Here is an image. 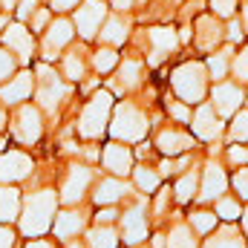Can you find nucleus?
I'll return each mask as SVG.
<instances>
[{
	"instance_id": "f257e3e1",
	"label": "nucleus",
	"mask_w": 248,
	"mask_h": 248,
	"mask_svg": "<svg viewBox=\"0 0 248 248\" xmlns=\"http://www.w3.org/2000/svg\"><path fill=\"white\" fill-rule=\"evenodd\" d=\"M61 202H58V190L55 187H35L23 193L20 202V217L15 222L20 240H32V237H46L52 231L55 214H58Z\"/></svg>"
},
{
	"instance_id": "f03ea898",
	"label": "nucleus",
	"mask_w": 248,
	"mask_h": 248,
	"mask_svg": "<svg viewBox=\"0 0 248 248\" xmlns=\"http://www.w3.org/2000/svg\"><path fill=\"white\" fill-rule=\"evenodd\" d=\"M113 107H116V95H113L107 87L95 90V93L84 101V107H81V113H78V119H75V133H78V139H81V141H98L101 136H107Z\"/></svg>"
},
{
	"instance_id": "7ed1b4c3",
	"label": "nucleus",
	"mask_w": 248,
	"mask_h": 248,
	"mask_svg": "<svg viewBox=\"0 0 248 248\" xmlns=\"http://www.w3.org/2000/svg\"><path fill=\"white\" fill-rule=\"evenodd\" d=\"M32 72H35V104L44 110V116H55L61 104L69 98L72 84L63 81L61 72L46 61H35Z\"/></svg>"
},
{
	"instance_id": "20e7f679",
	"label": "nucleus",
	"mask_w": 248,
	"mask_h": 248,
	"mask_svg": "<svg viewBox=\"0 0 248 248\" xmlns=\"http://www.w3.org/2000/svg\"><path fill=\"white\" fill-rule=\"evenodd\" d=\"M170 90H173V98L185 101L190 107L202 104L208 90H211V78H208L205 61H182L170 72Z\"/></svg>"
},
{
	"instance_id": "39448f33",
	"label": "nucleus",
	"mask_w": 248,
	"mask_h": 248,
	"mask_svg": "<svg viewBox=\"0 0 248 248\" xmlns=\"http://www.w3.org/2000/svg\"><path fill=\"white\" fill-rule=\"evenodd\" d=\"M107 133H110L113 141L136 144V141H144V139H147V133H150V119H147V113H144L136 101H119V104L113 107Z\"/></svg>"
},
{
	"instance_id": "423d86ee",
	"label": "nucleus",
	"mask_w": 248,
	"mask_h": 248,
	"mask_svg": "<svg viewBox=\"0 0 248 248\" xmlns=\"http://www.w3.org/2000/svg\"><path fill=\"white\" fill-rule=\"evenodd\" d=\"M44 110L32 101L9 110V139L20 147H35L44 139Z\"/></svg>"
},
{
	"instance_id": "0eeeda50",
	"label": "nucleus",
	"mask_w": 248,
	"mask_h": 248,
	"mask_svg": "<svg viewBox=\"0 0 248 248\" xmlns=\"http://www.w3.org/2000/svg\"><path fill=\"white\" fill-rule=\"evenodd\" d=\"M95 182V170H93V165H87V162H69L66 165V173H63L61 185L55 187L58 190V202H61V208H75V205H81L87 196H90V187Z\"/></svg>"
},
{
	"instance_id": "6e6552de",
	"label": "nucleus",
	"mask_w": 248,
	"mask_h": 248,
	"mask_svg": "<svg viewBox=\"0 0 248 248\" xmlns=\"http://www.w3.org/2000/svg\"><path fill=\"white\" fill-rule=\"evenodd\" d=\"M75 26H72V17H66V15H55L52 17V23L44 29V35H41V61L46 63H55L61 58L63 52L75 44Z\"/></svg>"
},
{
	"instance_id": "1a4fd4ad",
	"label": "nucleus",
	"mask_w": 248,
	"mask_h": 248,
	"mask_svg": "<svg viewBox=\"0 0 248 248\" xmlns=\"http://www.w3.org/2000/svg\"><path fill=\"white\" fill-rule=\"evenodd\" d=\"M110 15V6L107 0H81L78 9L72 12V26H75V35L81 44H90L98 38L104 20Z\"/></svg>"
},
{
	"instance_id": "9d476101",
	"label": "nucleus",
	"mask_w": 248,
	"mask_h": 248,
	"mask_svg": "<svg viewBox=\"0 0 248 248\" xmlns=\"http://www.w3.org/2000/svg\"><path fill=\"white\" fill-rule=\"evenodd\" d=\"M0 46H6L20 66H32L35 63V55H38V38L29 32L26 23L20 20H9L6 29L0 32Z\"/></svg>"
},
{
	"instance_id": "9b49d317",
	"label": "nucleus",
	"mask_w": 248,
	"mask_h": 248,
	"mask_svg": "<svg viewBox=\"0 0 248 248\" xmlns=\"http://www.w3.org/2000/svg\"><path fill=\"white\" fill-rule=\"evenodd\" d=\"M35 176V159L23 147H6L0 153V185H23Z\"/></svg>"
},
{
	"instance_id": "f8f14e48",
	"label": "nucleus",
	"mask_w": 248,
	"mask_h": 248,
	"mask_svg": "<svg viewBox=\"0 0 248 248\" xmlns=\"http://www.w3.org/2000/svg\"><path fill=\"white\" fill-rule=\"evenodd\" d=\"M150 211H147V202L141 199L139 205H130L127 211H122L119 217V234H122V243L127 248L144 246L147 234H150Z\"/></svg>"
},
{
	"instance_id": "ddd939ff",
	"label": "nucleus",
	"mask_w": 248,
	"mask_h": 248,
	"mask_svg": "<svg viewBox=\"0 0 248 248\" xmlns=\"http://www.w3.org/2000/svg\"><path fill=\"white\" fill-rule=\"evenodd\" d=\"M225 193H228V170H225V165L219 159H208L199 168V193H196L199 205H208V202L214 205Z\"/></svg>"
},
{
	"instance_id": "4468645a",
	"label": "nucleus",
	"mask_w": 248,
	"mask_h": 248,
	"mask_svg": "<svg viewBox=\"0 0 248 248\" xmlns=\"http://www.w3.org/2000/svg\"><path fill=\"white\" fill-rule=\"evenodd\" d=\"M208 95H211V107L217 110V116L225 122V119H231L234 113H240L243 110V104H246V90H243V84H237V81H217V84H211V90H208Z\"/></svg>"
},
{
	"instance_id": "2eb2a0df",
	"label": "nucleus",
	"mask_w": 248,
	"mask_h": 248,
	"mask_svg": "<svg viewBox=\"0 0 248 248\" xmlns=\"http://www.w3.org/2000/svg\"><path fill=\"white\" fill-rule=\"evenodd\" d=\"M35 98V72L29 66H20L9 81L0 84V104L6 110H15Z\"/></svg>"
},
{
	"instance_id": "dca6fc26",
	"label": "nucleus",
	"mask_w": 248,
	"mask_h": 248,
	"mask_svg": "<svg viewBox=\"0 0 248 248\" xmlns=\"http://www.w3.org/2000/svg\"><path fill=\"white\" fill-rule=\"evenodd\" d=\"M193 44L199 52L211 55L217 49L225 46V20H219L217 15H199L196 23H193Z\"/></svg>"
},
{
	"instance_id": "f3484780",
	"label": "nucleus",
	"mask_w": 248,
	"mask_h": 248,
	"mask_svg": "<svg viewBox=\"0 0 248 248\" xmlns=\"http://www.w3.org/2000/svg\"><path fill=\"white\" fill-rule=\"evenodd\" d=\"M87 225H90V217H87V211H84L81 205H75V208H58L49 234L63 246V243H72V240L84 237Z\"/></svg>"
},
{
	"instance_id": "a211bd4d",
	"label": "nucleus",
	"mask_w": 248,
	"mask_h": 248,
	"mask_svg": "<svg viewBox=\"0 0 248 248\" xmlns=\"http://www.w3.org/2000/svg\"><path fill=\"white\" fill-rule=\"evenodd\" d=\"M156 150L168 159V156H182V153H193V147H196V139H193V133H187L182 130L179 124H168V127H162L159 133H156Z\"/></svg>"
},
{
	"instance_id": "6ab92c4d",
	"label": "nucleus",
	"mask_w": 248,
	"mask_h": 248,
	"mask_svg": "<svg viewBox=\"0 0 248 248\" xmlns=\"http://www.w3.org/2000/svg\"><path fill=\"white\" fill-rule=\"evenodd\" d=\"M101 168L110 173V176H119V179H127L133 173V150L124 144V141H107L101 147Z\"/></svg>"
},
{
	"instance_id": "aec40b11",
	"label": "nucleus",
	"mask_w": 248,
	"mask_h": 248,
	"mask_svg": "<svg viewBox=\"0 0 248 248\" xmlns=\"http://www.w3.org/2000/svg\"><path fill=\"white\" fill-rule=\"evenodd\" d=\"M190 130H193V139L214 141V139H219V136L225 133V124H222V119L217 116V110H214L208 101H202V104H196V107H193Z\"/></svg>"
},
{
	"instance_id": "412c9836",
	"label": "nucleus",
	"mask_w": 248,
	"mask_h": 248,
	"mask_svg": "<svg viewBox=\"0 0 248 248\" xmlns=\"http://www.w3.org/2000/svg\"><path fill=\"white\" fill-rule=\"evenodd\" d=\"M130 196V185H127V179H119V176H104V179H98L93 190H90V202L95 205V208H107V205H122L124 199Z\"/></svg>"
},
{
	"instance_id": "4be33fe9",
	"label": "nucleus",
	"mask_w": 248,
	"mask_h": 248,
	"mask_svg": "<svg viewBox=\"0 0 248 248\" xmlns=\"http://www.w3.org/2000/svg\"><path fill=\"white\" fill-rule=\"evenodd\" d=\"M87 69H90V55L84 52V46H69L58 58V72L69 84H84Z\"/></svg>"
},
{
	"instance_id": "5701e85b",
	"label": "nucleus",
	"mask_w": 248,
	"mask_h": 248,
	"mask_svg": "<svg viewBox=\"0 0 248 248\" xmlns=\"http://www.w3.org/2000/svg\"><path fill=\"white\" fill-rule=\"evenodd\" d=\"M127 38H130V20L119 15V12H113V15H107V20H104V26H101V32H98V38L95 41H101L104 46H122L127 44Z\"/></svg>"
},
{
	"instance_id": "b1692460",
	"label": "nucleus",
	"mask_w": 248,
	"mask_h": 248,
	"mask_svg": "<svg viewBox=\"0 0 248 248\" xmlns=\"http://www.w3.org/2000/svg\"><path fill=\"white\" fill-rule=\"evenodd\" d=\"M246 246H248V240H246V234L237 228V222H225L222 228L211 231L199 248H246Z\"/></svg>"
},
{
	"instance_id": "393cba45",
	"label": "nucleus",
	"mask_w": 248,
	"mask_h": 248,
	"mask_svg": "<svg viewBox=\"0 0 248 248\" xmlns=\"http://www.w3.org/2000/svg\"><path fill=\"white\" fill-rule=\"evenodd\" d=\"M20 202H23L20 185H0V222L3 225H15L17 222Z\"/></svg>"
},
{
	"instance_id": "a878e982",
	"label": "nucleus",
	"mask_w": 248,
	"mask_h": 248,
	"mask_svg": "<svg viewBox=\"0 0 248 248\" xmlns=\"http://www.w3.org/2000/svg\"><path fill=\"white\" fill-rule=\"evenodd\" d=\"M147 38H150V44H153V63H162L176 46H179V32H173V29H168V26H156V29H150L147 32Z\"/></svg>"
},
{
	"instance_id": "bb28decb",
	"label": "nucleus",
	"mask_w": 248,
	"mask_h": 248,
	"mask_svg": "<svg viewBox=\"0 0 248 248\" xmlns=\"http://www.w3.org/2000/svg\"><path fill=\"white\" fill-rule=\"evenodd\" d=\"M84 246L87 248H119L122 246V234H119L116 225H87Z\"/></svg>"
},
{
	"instance_id": "cd10ccee",
	"label": "nucleus",
	"mask_w": 248,
	"mask_h": 248,
	"mask_svg": "<svg viewBox=\"0 0 248 248\" xmlns=\"http://www.w3.org/2000/svg\"><path fill=\"white\" fill-rule=\"evenodd\" d=\"M234 49H237V46L225 44L222 49H217V52L205 55V69H208V78H211V84H217V81H225V78H228V69H231V55H234Z\"/></svg>"
},
{
	"instance_id": "c85d7f7f",
	"label": "nucleus",
	"mask_w": 248,
	"mask_h": 248,
	"mask_svg": "<svg viewBox=\"0 0 248 248\" xmlns=\"http://www.w3.org/2000/svg\"><path fill=\"white\" fill-rule=\"evenodd\" d=\"M196 193H199V168L193 165V168H187L185 173L176 179V185H173V202L176 205H190L196 199Z\"/></svg>"
},
{
	"instance_id": "c756f323",
	"label": "nucleus",
	"mask_w": 248,
	"mask_h": 248,
	"mask_svg": "<svg viewBox=\"0 0 248 248\" xmlns=\"http://www.w3.org/2000/svg\"><path fill=\"white\" fill-rule=\"evenodd\" d=\"M133 185L139 193H153V190H159L162 185V173H159V168H150V165H133Z\"/></svg>"
},
{
	"instance_id": "7c9ffc66",
	"label": "nucleus",
	"mask_w": 248,
	"mask_h": 248,
	"mask_svg": "<svg viewBox=\"0 0 248 248\" xmlns=\"http://www.w3.org/2000/svg\"><path fill=\"white\" fill-rule=\"evenodd\" d=\"M119 61H122L119 49H116V46H104V44L90 55V66H93V72H98V75H110V72H116Z\"/></svg>"
},
{
	"instance_id": "2f4dec72",
	"label": "nucleus",
	"mask_w": 248,
	"mask_h": 248,
	"mask_svg": "<svg viewBox=\"0 0 248 248\" xmlns=\"http://www.w3.org/2000/svg\"><path fill=\"white\" fill-rule=\"evenodd\" d=\"M165 248H199V237L187 222H173V228L165 234Z\"/></svg>"
},
{
	"instance_id": "473e14b6",
	"label": "nucleus",
	"mask_w": 248,
	"mask_h": 248,
	"mask_svg": "<svg viewBox=\"0 0 248 248\" xmlns=\"http://www.w3.org/2000/svg\"><path fill=\"white\" fill-rule=\"evenodd\" d=\"M187 225L193 228V234L196 237H208L211 231H217L219 228V219H217V214H214V208H196L190 217H187Z\"/></svg>"
},
{
	"instance_id": "72a5a7b5",
	"label": "nucleus",
	"mask_w": 248,
	"mask_h": 248,
	"mask_svg": "<svg viewBox=\"0 0 248 248\" xmlns=\"http://www.w3.org/2000/svg\"><path fill=\"white\" fill-rule=\"evenodd\" d=\"M214 214H217V219H222V222H240V219H243V199L225 193V196H219V199L214 202Z\"/></svg>"
},
{
	"instance_id": "f704fd0d",
	"label": "nucleus",
	"mask_w": 248,
	"mask_h": 248,
	"mask_svg": "<svg viewBox=\"0 0 248 248\" xmlns=\"http://www.w3.org/2000/svg\"><path fill=\"white\" fill-rule=\"evenodd\" d=\"M228 141H231V144H248V110H240V113L231 116Z\"/></svg>"
},
{
	"instance_id": "c9c22d12",
	"label": "nucleus",
	"mask_w": 248,
	"mask_h": 248,
	"mask_svg": "<svg viewBox=\"0 0 248 248\" xmlns=\"http://www.w3.org/2000/svg\"><path fill=\"white\" fill-rule=\"evenodd\" d=\"M231 75L237 84H246L248 87V44H243L234 55H231Z\"/></svg>"
},
{
	"instance_id": "e433bc0d",
	"label": "nucleus",
	"mask_w": 248,
	"mask_h": 248,
	"mask_svg": "<svg viewBox=\"0 0 248 248\" xmlns=\"http://www.w3.org/2000/svg\"><path fill=\"white\" fill-rule=\"evenodd\" d=\"M52 17H55V12H52L49 6H38V9H35V15L26 20V26H29V32L38 38V35H44V29L52 23Z\"/></svg>"
},
{
	"instance_id": "4c0bfd02",
	"label": "nucleus",
	"mask_w": 248,
	"mask_h": 248,
	"mask_svg": "<svg viewBox=\"0 0 248 248\" xmlns=\"http://www.w3.org/2000/svg\"><path fill=\"white\" fill-rule=\"evenodd\" d=\"M168 116L173 119V124H190V116H193V107L179 101V98H168Z\"/></svg>"
},
{
	"instance_id": "58836bf2",
	"label": "nucleus",
	"mask_w": 248,
	"mask_h": 248,
	"mask_svg": "<svg viewBox=\"0 0 248 248\" xmlns=\"http://www.w3.org/2000/svg\"><path fill=\"white\" fill-rule=\"evenodd\" d=\"M208 9H211V15H217L219 20H231V17H237L240 0H208Z\"/></svg>"
},
{
	"instance_id": "ea45409f",
	"label": "nucleus",
	"mask_w": 248,
	"mask_h": 248,
	"mask_svg": "<svg viewBox=\"0 0 248 248\" xmlns=\"http://www.w3.org/2000/svg\"><path fill=\"white\" fill-rule=\"evenodd\" d=\"M231 187H234V196H237V199L248 202V165H243V168H234Z\"/></svg>"
},
{
	"instance_id": "a19ab883",
	"label": "nucleus",
	"mask_w": 248,
	"mask_h": 248,
	"mask_svg": "<svg viewBox=\"0 0 248 248\" xmlns=\"http://www.w3.org/2000/svg\"><path fill=\"white\" fill-rule=\"evenodd\" d=\"M17 69H20L17 58H15V55L6 49V46H0V84H3V81H9V78L17 72Z\"/></svg>"
},
{
	"instance_id": "79ce46f5",
	"label": "nucleus",
	"mask_w": 248,
	"mask_h": 248,
	"mask_svg": "<svg viewBox=\"0 0 248 248\" xmlns=\"http://www.w3.org/2000/svg\"><path fill=\"white\" fill-rule=\"evenodd\" d=\"M122 217V208L119 205H107V208H98L95 217H93V225H116Z\"/></svg>"
},
{
	"instance_id": "37998d69",
	"label": "nucleus",
	"mask_w": 248,
	"mask_h": 248,
	"mask_svg": "<svg viewBox=\"0 0 248 248\" xmlns=\"http://www.w3.org/2000/svg\"><path fill=\"white\" fill-rule=\"evenodd\" d=\"M225 162H228L231 168L248 165V147L246 144H231V147H225Z\"/></svg>"
},
{
	"instance_id": "c03bdc74",
	"label": "nucleus",
	"mask_w": 248,
	"mask_h": 248,
	"mask_svg": "<svg viewBox=\"0 0 248 248\" xmlns=\"http://www.w3.org/2000/svg\"><path fill=\"white\" fill-rule=\"evenodd\" d=\"M41 6V0H17V6H15V12H12V17L15 20H20V23H26L32 15H35V9Z\"/></svg>"
},
{
	"instance_id": "a18cd8bd",
	"label": "nucleus",
	"mask_w": 248,
	"mask_h": 248,
	"mask_svg": "<svg viewBox=\"0 0 248 248\" xmlns=\"http://www.w3.org/2000/svg\"><path fill=\"white\" fill-rule=\"evenodd\" d=\"M243 38H246V32H243V26H240V20H237V17H231V20H225V44H231V46H237V44H243Z\"/></svg>"
},
{
	"instance_id": "49530a36",
	"label": "nucleus",
	"mask_w": 248,
	"mask_h": 248,
	"mask_svg": "<svg viewBox=\"0 0 248 248\" xmlns=\"http://www.w3.org/2000/svg\"><path fill=\"white\" fill-rule=\"evenodd\" d=\"M17 246H20V234H17V228L0 222V248H17Z\"/></svg>"
},
{
	"instance_id": "de8ad7c7",
	"label": "nucleus",
	"mask_w": 248,
	"mask_h": 248,
	"mask_svg": "<svg viewBox=\"0 0 248 248\" xmlns=\"http://www.w3.org/2000/svg\"><path fill=\"white\" fill-rule=\"evenodd\" d=\"M17 248H61V243H58L55 237H49V234H46V237H32V240H23Z\"/></svg>"
},
{
	"instance_id": "09e8293b",
	"label": "nucleus",
	"mask_w": 248,
	"mask_h": 248,
	"mask_svg": "<svg viewBox=\"0 0 248 248\" xmlns=\"http://www.w3.org/2000/svg\"><path fill=\"white\" fill-rule=\"evenodd\" d=\"M170 202H173V190L162 187V190H159V199L153 202V211H150V214H153V217H162V214L168 211V205H170Z\"/></svg>"
},
{
	"instance_id": "8fccbe9b",
	"label": "nucleus",
	"mask_w": 248,
	"mask_h": 248,
	"mask_svg": "<svg viewBox=\"0 0 248 248\" xmlns=\"http://www.w3.org/2000/svg\"><path fill=\"white\" fill-rule=\"evenodd\" d=\"M81 0H49V9L55 15H66V12H75Z\"/></svg>"
},
{
	"instance_id": "3c124183",
	"label": "nucleus",
	"mask_w": 248,
	"mask_h": 248,
	"mask_svg": "<svg viewBox=\"0 0 248 248\" xmlns=\"http://www.w3.org/2000/svg\"><path fill=\"white\" fill-rule=\"evenodd\" d=\"M107 6H110L113 12H119V15H127V12L136 9V0H107Z\"/></svg>"
},
{
	"instance_id": "603ef678",
	"label": "nucleus",
	"mask_w": 248,
	"mask_h": 248,
	"mask_svg": "<svg viewBox=\"0 0 248 248\" xmlns=\"http://www.w3.org/2000/svg\"><path fill=\"white\" fill-rule=\"evenodd\" d=\"M237 20H240V26H243V32H246V38H248V0L240 3V9H237Z\"/></svg>"
},
{
	"instance_id": "864d4df0",
	"label": "nucleus",
	"mask_w": 248,
	"mask_h": 248,
	"mask_svg": "<svg viewBox=\"0 0 248 248\" xmlns=\"http://www.w3.org/2000/svg\"><path fill=\"white\" fill-rule=\"evenodd\" d=\"M6 130H9V110L0 104V136H3Z\"/></svg>"
},
{
	"instance_id": "5fc2aeb1",
	"label": "nucleus",
	"mask_w": 248,
	"mask_h": 248,
	"mask_svg": "<svg viewBox=\"0 0 248 248\" xmlns=\"http://www.w3.org/2000/svg\"><path fill=\"white\" fill-rule=\"evenodd\" d=\"M15 6H17V0H0V12H3V15H12Z\"/></svg>"
},
{
	"instance_id": "6e6d98bb",
	"label": "nucleus",
	"mask_w": 248,
	"mask_h": 248,
	"mask_svg": "<svg viewBox=\"0 0 248 248\" xmlns=\"http://www.w3.org/2000/svg\"><path fill=\"white\" fill-rule=\"evenodd\" d=\"M150 248H165V234H156L153 243H150Z\"/></svg>"
},
{
	"instance_id": "4d7b16f0",
	"label": "nucleus",
	"mask_w": 248,
	"mask_h": 248,
	"mask_svg": "<svg viewBox=\"0 0 248 248\" xmlns=\"http://www.w3.org/2000/svg\"><path fill=\"white\" fill-rule=\"evenodd\" d=\"M63 248H87L84 240H72V243H63Z\"/></svg>"
},
{
	"instance_id": "13d9d810",
	"label": "nucleus",
	"mask_w": 248,
	"mask_h": 248,
	"mask_svg": "<svg viewBox=\"0 0 248 248\" xmlns=\"http://www.w3.org/2000/svg\"><path fill=\"white\" fill-rule=\"evenodd\" d=\"M6 23H9V15H3V12H0V32L6 29Z\"/></svg>"
},
{
	"instance_id": "bf43d9fd",
	"label": "nucleus",
	"mask_w": 248,
	"mask_h": 248,
	"mask_svg": "<svg viewBox=\"0 0 248 248\" xmlns=\"http://www.w3.org/2000/svg\"><path fill=\"white\" fill-rule=\"evenodd\" d=\"M243 222H246V237H248V211L243 214Z\"/></svg>"
},
{
	"instance_id": "052dcab7",
	"label": "nucleus",
	"mask_w": 248,
	"mask_h": 248,
	"mask_svg": "<svg viewBox=\"0 0 248 248\" xmlns=\"http://www.w3.org/2000/svg\"><path fill=\"white\" fill-rule=\"evenodd\" d=\"M170 3H173V6H182V3H185V0H170Z\"/></svg>"
},
{
	"instance_id": "680f3d73",
	"label": "nucleus",
	"mask_w": 248,
	"mask_h": 248,
	"mask_svg": "<svg viewBox=\"0 0 248 248\" xmlns=\"http://www.w3.org/2000/svg\"><path fill=\"white\" fill-rule=\"evenodd\" d=\"M246 110H248V90H246Z\"/></svg>"
},
{
	"instance_id": "e2e57ef3",
	"label": "nucleus",
	"mask_w": 248,
	"mask_h": 248,
	"mask_svg": "<svg viewBox=\"0 0 248 248\" xmlns=\"http://www.w3.org/2000/svg\"><path fill=\"white\" fill-rule=\"evenodd\" d=\"M136 248H144V246H136Z\"/></svg>"
}]
</instances>
